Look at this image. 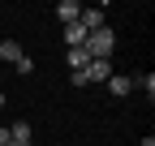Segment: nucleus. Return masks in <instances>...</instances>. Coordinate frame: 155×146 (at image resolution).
<instances>
[{"mask_svg": "<svg viewBox=\"0 0 155 146\" xmlns=\"http://www.w3.org/2000/svg\"><path fill=\"white\" fill-rule=\"evenodd\" d=\"M0 60H5V65H17V60H22V43L5 39V43H0Z\"/></svg>", "mask_w": 155, "mask_h": 146, "instance_id": "nucleus-8", "label": "nucleus"}, {"mask_svg": "<svg viewBox=\"0 0 155 146\" xmlns=\"http://www.w3.org/2000/svg\"><path fill=\"white\" fill-rule=\"evenodd\" d=\"M0 146H9V129H0Z\"/></svg>", "mask_w": 155, "mask_h": 146, "instance_id": "nucleus-12", "label": "nucleus"}, {"mask_svg": "<svg viewBox=\"0 0 155 146\" xmlns=\"http://www.w3.org/2000/svg\"><path fill=\"white\" fill-rule=\"evenodd\" d=\"M142 146H155V138H151V133H147V138H142Z\"/></svg>", "mask_w": 155, "mask_h": 146, "instance_id": "nucleus-13", "label": "nucleus"}, {"mask_svg": "<svg viewBox=\"0 0 155 146\" xmlns=\"http://www.w3.org/2000/svg\"><path fill=\"white\" fill-rule=\"evenodd\" d=\"M13 69H17V73H22V78H30V73H35V60H30V56H26V52H22V60H17Z\"/></svg>", "mask_w": 155, "mask_h": 146, "instance_id": "nucleus-11", "label": "nucleus"}, {"mask_svg": "<svg viewBox=\"0 0 155 146\" xmlns=\"http://www.w3.org/2000/svg\"><path fill=\"white\" fill-rule=\"evenodd\" d=\"M78 26H82L86 34H91V30H99V26H104V9H82V17H78Z\"/></svg>", "mask_w": 155, "mask_h": 146, "instance_id": "nucleus-5", "label": "nucleus"}, {"mask_svg": "<svg viewBox=\"0 0 155 146\" xmlns=\"http://www.w3.org/2000/svg\"><path fill=\"white\" fill-rule=\"evenodd\" d=\"M108 90H112V99H125L129 90H134V78H125V73H112V78H108Z\"/></svg>", "mask_w": 155, "mask_h": 146, "instance_id": "nucleus-4", "label": "nucleus"}, {"mask_svg": "<svg viewBox=\"0 0 155 146\" xmlns=\"http://www.w3.org/2000/svg\"><path fill=\"white\" fill-rule=\"evenodd\" d=\"M56 17H61L65 26H73L78 17H82V5H78V0H61V5H56Z\"/></svg>", "mask_w": 155, "mask_h": 146, "instance_id": "nucleus-3", "label": "nucleus"}, {"mask_svg": "<svg viewBox=\"0 0 155 146\" xmlns=\"http://www.w3.org/2000/svg\"><path fill=\"white\" fill-rule=\"evenodd\" d=\"M65 43H69V47H86V30L78 26V22H73V26H65Z\"/></svg>", "mask_w": 155, "mask_h": 146, "instance_id": "nucleus-9", "label": "nucleus"}, {"mask_svg": "<svg viewBox=\"0 0 155 146\" xmlns=\"http://www.w3.org/2000/svg\"><path fill=\"white\" fill-rule=\"evenodd\" d=\"M9 146H35L30 125H26V120H13V125H9Z\"/></svg>", "mask_w": 155, "mask_h": 146, "instance_id": "nucleus-2", "label": "nucleus"}, {"mask_svg": "<svg viewBox=\"0 0 155 146\" xmlns=\"http://www.w3.org/2000/svg\"><path fill=\"white\" fill-rule=\"evenodd\" d=\"M112 52H116V34H112V26H99V30L86 34V56H91V60H108Z\"/></svg>", "mask_w": 155, "mask_h": 146, "instance_id": "nucleus-1", "label": "nucleus"}, {"mask_svg": "<svg viewBox=\"0 0 155 146\" xmlns=\"http://www.w3.org/2000/svg\"><path fill=\"white\" fill-rule=\"evenodd\" d=\"M0 112H5V95H0Z\"/></svg>", "mask_w": 155, "mask_h": 146, "instance_id": "nucleus-14", "label": "nucleus"}, {"mask_svg": "<svg viewBox=\"0 0 155 146\" xmlns=\"http://www.w3.org/2000/svg\"><path fill=\"white\" fill-rule=\"evenodd\" d=\"M134 86H142V90H147V99L155 95V78H151V73H138V78H134Z\"/></svg>", "mask_w": 155, "mask_h": 146, "instance_id": "nucleus-10", "label": "nucleus"}, {"mask_svg": "<svg viewBox=\"0 0 155 146\" xmlns=\"http://www.w3.org/2000/svg\"><path fill=\"white\" fill-rule=\"evenodd\" d=\"M65 60H69V69H73V73H86V65H91L86 47H69V52H65Z\"/></svg>", "mask_w": 155, "mask_h": 146, "instance_id": "nucleus-6", "label": "nucleus"}, {"mask_svg": "<svg viewBox=\"0 0 155 146\" xmlns=\"http://www.w3.org/2000/svg\"><path fill=\"white\" fill-rule=\"evenodd\" d=\"M108 78H112V65L108 60H91L86 65V82H108Z\"/></svg>", "mask_w": 155, "mask_h": 146, "instance_id": "nucleus-7", "label": "nucleus"}]
</instances>
